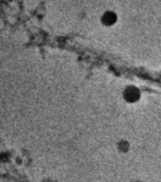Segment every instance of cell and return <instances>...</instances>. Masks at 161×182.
<instances>
[{
  "label": "cell",
  "mask_w": 161,
  "mask_h": 182,
  "mask_svg": "<svg viewBox=\"0 0 161 182\" xmlns=\"http://www.w3.org/2000/svg\"><path fill=\"white\" fill-rule=\"evenodd\" d=\"M114 20H115V17H114L113 14H107L106 15L104 16V21H107V22H109V23H111Z\"/></svg>",
  "instance_id": "cell-1"
}]
</instances>
